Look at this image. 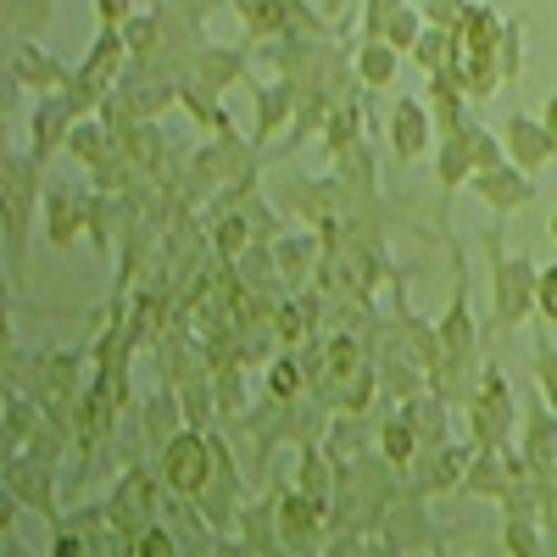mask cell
<instances>
[{
  "label": "cell",
  "instance_id": "1",
  "mask_svg": "<svg viewBox=\"0 0 557 557\" xmlns=\"http://www.w3.org/2000/svg\"><path fill=\"white\" fill-rule=\"evenodd\" d=\"M446 251H451V301L435 323L441 330V374L430 380V391L446 396L462 412L480 391L485 362H480V318L469 307V251H462V240H451V235H446Z\"/></svg>",
  "mask_w": 557,
  "mask_h": 557
},
{
  "label": "cell",
  "instance_id": "2",
  "mask_svg": "<svg viewBox=\"0 0 557 557\" xmlns=\"http://www.w3.org/2000/svg\"><path fill=\"white\" fill-rule=\"evenodd\" d=\"M0 207H7V285L23 290L34 207H45V168L28 151H7V162H0Z\"/></svg>",
  "mask_w": 557,
  "mask_h": 557
},
{
  "label": "cell",
  "instance_id": "3",
  "mask_svg": "<svg viewBox=\"0 0 557 557\" xmlns=\"http://www.w3.org/2000/svg\"><path fill=\"white\" fill-rule=\"evenodd\" d=\"M502 235H507L502 218L491 228H480V251H485V268H491V330L507 335V330H519V323H530L541 268L530 257H513Z\"/></svg>",
  "mask_w": 557,
  "mask_h": 557
},
{
  "label": "cell",
  "instance_id": "4",
  "mask_svg": "<svg viewBox=\"0 0 557 557\" xmlns=\"http://www.w3.org/2000/svg\"><path fill=\"white\" fill-rule=\"evenodd\" d=\"M469 412V441L474 446H513V435H519V418H524V401L513 396V385H507V374L496 362H485V374H480V391H474V401L462 407Z\"/></svg>",
  "mask_w": 557,
  "mask_h": 557
},
{
  "label": "cell",
  "instance_id": "5",
  "mask_svg": "<svg viewBox=\"0 0 557 557\" xmlns=\"http://www.w3.org/2000/svg\"><path fill=\"white\" fill-rule=\"evenodd\" d=\"M157 502H162V469L157 462H128V469L117 474V485H112V496H107V519L123 535V546H134L151 524H162Z\"/></svg>",
  "mask_w": 557,
  "mask_h": 557
},
{
  "label": "cell",
  "instance_id": "6",
  "mask_svg": "<svg viewBox=\"0 0 557 557\" xmlns=\"http://www.w3.org/2000/svg\"><path fill=\"white\" fill-rule=\"evenodd\" d=\"M157 469H162V485L173 496L196 502L212 485V474H218V441H212V430H178L157 451Z\"/></svg>",
  "mask_w": 557,
  "mask_h": 557
},
{
  "label": "cell",
  "instance_id": "7",
  "mask_svg": "<svg viewBox=\"0 0 557 557\" xmlns=\"http://www.w3.org/2000/svg\"><path fill=\"white\" fill-rule=\"evenodd\" d=\"M469 462H474V441L462 446V441H446V446H424L412 457V469H407V491L412 496H451L462 491V480H469Z\"/></svg>",
  "mask_w": 557,
  "mask_h": 557
},
{
  "label": "cell",
  "instance_id": "8",
  "mask_svg": "<svg viewBox=\"0 0 557 557\" xmlns=\"http://www.w3.org/2000/svg\"><path fill=\"white\" fill-rule=\"evenodd\" d=\"M268 491H273L278 530H285L290 557H318V552H323V541H330V513H323L318 502H307L296 485H273V480H268Z\"/></svg>",
  "mask_w": 557,
  "mask_h": 557
},
{
  "label": "cell",
  "instance_id": "9",
  "mask_svg": "<svg viewBox=\"0 0 557 557\" xmlns=\"http://www.w3.org/2000/svg\"><path fill=\"white\" fill-rule=\"evenodd\" d=\"M78 67H67L57 51H45L39 39H12L7 45V78H17L28 96H62Z\"/></svg>",
  "mask_w": 557,
  "mask_h": 557
},
{
  "label": "cell",
  "instance_id": "10",
  "mask_svg": "<svg viewBox=\"0 0 557 557\" xmlns=\"http://www.w3.org/2000/svg\"><path fill=\"white\" fill-rule=\"evenodd\" d=\"M385 146H391V157H396L401 168L418 162V157L435 146V117H430V101H424V96H396V101H391Z\"/></svg>",
  "mask_w": 557,
  "mask_h": 557
},
{
  "label": "cell",
  "instance_id": "11",
  "mask_svg": "<svg viewBox=\"0 0 557 557\" xmlns=\"http://www.w3.org/2000/svg\"><path fill=\"white\" fill-rule=\"evenodd\" d=\"M530 469H524V457H519V446H474V462H469V480H462V496H480V502H507V491H513L519 480H524Z\"/></svg>",
  "mask_w": 557,
  "mask_h": 557
},
{
  "label": "cell",
  "instance_id": "12",
  "mask_svg": "<svg viewBox=\"0 0 557 557\" xmlns=\"http://www.w3.org/2000/svg\"><path fill=\"white\" fill-rule=\"evenodd\" d=\"M357 34L362 39H385V45H396L401 57H412L418 34H424V12H418L412 0H362Z\"/></svg>",
  "mask_w": 557,
  "mask_h": 557
},
{
  "label": "cell",
  "instance_id": "13",
  "mask_svg": "<svg viewBox=\"0 0 557 557\" xmlns=\"http://www.w3.org/2000/svg\"><path fill=\"white\" fill-rule=\"evenodd\" d=\"M380 541H391L401 557H418V552H441V535L424 513V496L401 491L391 507H385V524H380Z\"/></svg>",
  "mask_w": 557,
  "mask_h": 557
},
{
  "label": "cell",
  "instance_id": "14",
  "mask_svg": "<svg viewBox=\"0 0 557 557\" xmlns=\"http://www.w3.org/2000/svg\"><path fill=\"white\" fill-rule=\"evenodd\" d=\"M519 430H524V469L535 480H557V412L546 407V396H524V418H519Z\"/></svg>",
  "mask_w": 557,
  "mask_h": 557
},
{
  "label": "cell",
  "instance_id": "15",
  "mask_svg": "<svg viewBox=\"0 0 557 557\" xmlns=\"http://www.w3.org/2000/svg\"><path fill=\"white\" fill-rule=\"evenodd\" d=\"M7 496L12 502H23V507H34L39 519H51V524H62V513H57V469L51 462H39V457H7Z\"/></svg>",
  "mask_w": 557,
  "mask_h": 557
},
{
  "label": "cell",
  "instance_id": "16",
  "mask_svg": "<svg viewBox=\"0 0 557 557\" xmlns=\"http://www.w3.org/2000/svg\"><path fill=\"white\" fill-rule=\"evenodd\" d=\"M474 196H480L496 218H513V212H524V207L541 196V184H535V173H524L519 162H502V168L474 173Z\"/></svg>",
  "mask_w": 557,
  "mask_h": 557
},
{
  "label": "cell",
  "instance_id": "17",
  "mask_svg": "<svg viewBox=\"0 0 557 557\" xmlns=\"http://www.w3.org/2000/svg\"><path fill=\"white\" fill-rule=\"evenodd\" d=\"M251 51L257 45H207V51L196 57V73L184 78V84H201V89H212V96H223V89H235V84H257V73H251Z\"/></svg>",
  "mask_w": 557,
  "mask_h": 557
},
{
  "label": "cell",
  "instance_id": "18",
  "mask_svg": "<svg viewBox=\"0 0 557 557\" xmlns=\"http://www.w3.org/2000/svg\"><path fill=\"white\" fill-rule=\"evenodd\" d=\"M67 134H73V112L62 96H34V112H28V157L39 168H51L57 151H67Z\"/></svg>",
  "mask_w": 557,
  "mask_h": 557
},
{
  "label": "cell",
  "instance_id": "19",
  "mask_svg": "<svg viewBox=\"0 0 557 557\" xmlns=\"http://www.w3.org/2000/svg\"><path fill=\"white\" fill-rule=\"evenodd\" d=\"M502 146H507V162H519L524 173H541V168L557 157V139H552L546 123L530 117V112H507V123H502Z\"/></svg>",
  "mask_w": 557,
  "mask_h": 557
},
{
  "label": "cell",
  "instance_id": "20",
  "mask_svg": "<svg viewBox=\"0 0 557 557\" xmlns=\"http://www.w3.org/2000/svg\"><path fill=\"white\" fill-rule=\"evenodd\" d=\"M323 262V235L318 228H285V235L273 240V268L285 278V290H307V278L318 273Z\"/></svg>",
  "mask_w": 557,
  "mask_h": 557
},
{
  "label": "cell",
  "instance_id": "21",
  "mask_svg": "<svg viewBox=\"0 0 557 557\" xmlns=\"http://www.w3.org/2000/svg\"><path fill=\"white\" fill-rule=\"evenodd\" d=\"M251 101H257V123H251V146L262 151L268 139L278 134V128H296V84H285V78H262V84H251Z\"/></svg>",
  "mask_w": 557,
  "mask_h": 557
},
{
  "label": "cell",
  "instance_id": "22",
  "mask_svg": "<svg viewBox=\"0 0 557 557\" xmlns=\"http://www.w3.org/2000/svg\"><path fill=\"white\" fill-rule=\"evenodd\" d=\"M84 196L89 190H73V184H45V235H51L57 251H73L78 235H84Z\"/></svg>",
  "mask_w": 557,
  "mask_h": 557
},
{
  "label": "cell",
  "instance_id": "23",
  "mask_svg": "<svg viewBox=\"0 0 557 557\" xmlns=\"http://www.w3.org/2000/svg\"><path fill=\"white\" fill-rule=\"evenodd\" d=\"M301 462H296V491L307 496V502H318L323 513H335V491H341V462L323 451V446H301L296 451Z\"/></svg>",
  "mask_w": 557,
  "mask_h": 557
},
{
  "label": "cell",
  "instance_id": "24",
  "mask_svg": "<svg viewBox=\"0 0 557 557\" xmlns=\"http://www.w3.org/2000/svg\"><path fill=\"white\" fill-rule=\"evenodd\" d=\"M257 557H290V546H285V530H278V507H273V491H262L251 507H246V519H240V530H235Z\"/></svg>",
  "mask_w": 557,
  "mask_h": 557
},
{
  "label": "cell",
  "instance_id": "25",
  "mask_svg": "<svg viewBox=\"0 0 557 557\" xmlns=\"http://www.w3.org/2000/svg\"><path fill=\"white\" fill-rule=\"evenodd\" d=\"M502 28H507V17L491 7V0H474L469 17L457 23V57H496L502 51Z\"/></svg>",
  "mask_w": 557,
  "mask_h": 557
},
{
  "label": "cell",
  "instance_id": "26",
  "mask_svg": "<svg viewBox=\"0 0 557 557\" xmlns=\"http://www.w3.org/2000/svg\"><path fill=\"white\" fill-rule=\"evenodd\" d=\"M435 184H441V201L451 207L457 190L474 184V151H469V134H446L435 139Z\"/></svg>",
  "mask_w": 557,
  "mask_h": 557
},
{
  "label": "cell",
  "instance_id": "27",
  "mask_svg": "<svg viewBox=\"0 0 557 557\" xmlns=\"http://www.w3.org/2000/svg\"><path fill=\"white\" fill-rule=\"evenodd\" d=\"M128 62H134V57H128V39L101 28V34H96V45H89V57L78 62V73H84L89 84H101L107 96H112V89L123 84V73H128Z\"/></svg>",
  "mask_w": 557,
  "mask_h": 557
},
{
  "label": "cell",
  "instance_id": "28",
  "mask_svg": "<svg viewBox=\"0 0 557 557\" xmlns=\"http://www.w3.org/2000/svg\"><path fill=\"white\" fill-rule=\"evenodd\" d=\"M178 430H190L184 424V401H178V391H157L146 407H139V435H146V451H162Z\"/></svg>",
  "mask_w": 557,
  "mask_h": 557
},
{
  "label": "cell",
  "instance_id": "29",
  "mask_svg": "<svg viewBox=\"0 0 557 557\" xmlns=\"http://www.w3.org/2000/svg\"><path fill=\"white\" fill-rule=\"evenodd\" d=\"M451 412L457 407L446 396H435V391H418L412 401H401V418L418 430V441H424V446H446L451 441Z\"/></svg>",
  "mask_w": 557,
  "mask_h": 557
},
{
  "label": "cell",
  "instance_id": "30",
  "mask_svg": "<svg viewBox=\"0 0 557 557\" xmlns=\"http://www.w3.org/2000/svg\"><path fill=\"white\" fill-rule=\"evenodd\" d=\"M351 67H357V84L368 89V96H380V89H391V84H396L401 51H396V45H385V39H357Z\"/></svg>",
  "mask_w": 557,
  "mask_h": 557
},
{
  "label": "cell",
  "instance_id": "31",
  "mask_svg": "<svg viewBox=\"0 0 557 557\" xmlns=\"http://www.w3.org/2000/svg\"><path fill=\"white\" fill-rule=\"evenodd\" d=\"M117 151H123L117 134H112L101 117H84V123H73V134H67V157H73L78 168H89V173H101Z\"/></svg>",
  "mask_w": 557,
  "mask_h": 557
},
{
  "label": "cell",
  "instance_id": "32",
  "mask_svg": "<svg viewBox=\"0 0 557 557\" xmlns=\"http://www.w3.org/2000/svg\"><path fill=\"white\" fill-rule=\"evenodd\" d=\"M418 451H424L418 430L401 418V407H391V401H385V407H380V457L391 462V469H401V474H407Z\"/></svg>",
  "mask_w": 557,
  "mask_h": 557
},
{
  "label": "cell",
  "instance_id": "33",
  "mask_svg": "<svg viewBox=\"0 0 557 557\" xmlns=\"http://www.w3.org/2000/svg\"><path fill=\"white\" fill-rule=\"evenodd\" d=\"M178 107L196 117V128H201L207 139L240 134V128H235V117H228V107H223V96H212V89H201V84H178Z\"/></svg>",
  "mask_w": 557,
  "mask_h": 557
},
{
  "label": "cell",
  "instance_id": "34",
  "mask_svg": "<svg viewBox=\"0 0 557 557\" xmlns=\"http://www.w3.org/2000/svg\"><path fill=\"white\" fill-rule=\"evenodd\" d=\"M207 246H212L218 262H240V257L257 246V228H251L246 212H223V218H212V228H207Z\"/></svg>",
  "mask_w": 557,
  "mask_h": 557
},
{
  "label": "cell",
  "instance_id": "35",
  "mask_svg": "<svg viewBox=\"0 0 557 557\" xmlns=\"http://www.w3.org/2000/svg\"><path fill=\"white\" fill-rule=\"evenodd\" d=\"M0 12H7V34L12 39H39L57 17V0H0Z\"/></svg>",
  "mask_w": 557,
  "mask_h": 557
},
{
  "label": "cell",
  "instance_id": "36",
  "mask_svg": "<svg viewBox=\"0 0 557 557\" xmlns=\"http://www.w3.org/2000/svg\"><path fill=\"white\" fill-rule=\"evenodd\" d=\"M330 173H341L346 184H357V190H380V139H362V146H351L346 157H335Z\"/></svg>",
  "mask_w": 557,
  "mask_h": 557
},
{
  "label": "cell",
  "instance_id": "37",
  "mask_svg": "<svg viewBox=\"0 0 557 557\" xmlns=\"http://www.w3.org/2000/svg\"><path fill=\"white\" fill-rule=\"evenodd\" d=\"M268 396H278V401H301L307 396V362H301V351H273V362H268Z\"/></svg>",
  "mask_w": 557,
  "mask_h": 557
},
{
  "label": "cell",
  "instance_id": "38",
  "mask_svg": "<svg viewBox=\"0 0 557 557\" xmlns=\"http://www.w3.org/2000/svg\"><path fill=\"white\" fill-rule=\"evenodd\" d=\"M412 62L424 67V78H430V73L457 67V34H451V28H430V23H424V34H418V45H412Z\"/></svg>",
  "mask_w": 557,
  "mask_h": 557
},
{
  "label": "cell",
  "instance_id": "39",
  "mask_svg": "<svg viewBox=\"0 0 557 557\" xmlns=\"http://www.w3.org/2000/svg\"><path fill=\"white\" fill-rule=\"evenodd\" d=\"M530 57V28L519 23V17H507V28H502V51H496V67H502V84H519L524 78V62Z\"/></svg>",
  "mask_w": 557,
  "mask_h": 557
},
{
  "label": "cell",
  "instance_id": "40",
  "mask_svg": "<svg viewBox=\"0 0 557 557\" xmlns=\"http://www.w3.org/2000/svg\"><path fill=\"white\" fill-rule=\"evenodd\" d=\"M178 401H184V424H190V430H212L218 424V391H212V380L184 385Z\"/></svg>",
  "mask_w": 557,
  "mask_h": 557
},
{
  "label": "cell",
  "instance_id": "41",
  "mask_svg": "<svg viewBox=\"0 0 557 557\" xmlns=\"http://www.w3.org/2000/svg\"><path fill=\"white\" fill-rule=\"evenodd\" d=\"M535 391L546 396V407L557 412V346L546 335V323L535 330Z\"/></svg>",
  "mask_w": 557,
  "mask_h": 557
},
{
  "label": "cell",
  "instance_id": "42",
  "mask_svg": "<svg viewBox=\"0 0 557 557\" xmlns=\"http://www.w3.org/2000/svg\"><path fill=\"white\" fill-rule=\"evenodd\" d=\"M128 557H184V541H178L173 524H151L146 535L128 546Z\"/></svg>",
  "mask_w": 557,
  "mask_h": 557
},
{
  "label": "cell",
  "instance_id": "43",
  "mask_svg": "<svg viewBox=\"0 0 557 557\" xmlns=\"http://www.w3.org/2000/svg\"><path fill=\"white\" fill-rule=\"evenodd\" d=\"M123 39H128V57L134 62H151V51H157V7L151 12H134V23L123 28Z\"/></svg>",
  "mask_w": 557,
  "mask_h": 557
},
{
  "label": "cell",
  "instance_id": "44",
  "mask_svg": "<svg viewBox=\"0 0 557 557\" xmlns=\"http://www.w3.org/2000/svg\"><path fill=\"white\" fill-rule=\"evenodd\" d=\"M134 12H139L134 0H96V23H101L107 34H123V28L134 23Z\"/></svg>",
  "mask_w": 557,
  "mask_h": 557
},
{
  "label": "cell",
  "instance_id": "45",
  "mask_svg": "<svg viewBox=\"0 0 557 557\" xmlns=\"http://www.w3.org/2000/svg\"><path fill=\"white\" fill-rule=\"evenodd\" d=\"M469 7H474V0H435V7H424V23H430V28H451V34H457V23L469 17Z\"/></svg>",
  "mask_w": 557,
  "mask_h": 557
},
{
  "label": "cell",
  "instance_id": "46",
  "mask_svg": "<svg viewBox=\"0 0 557 557\" xmlns=\"http://www.w3.org/2000/svg\"><path fill=\"white\" fill-rule=\"evenodd\" d=\"M535 312H541L546 323H557V262H546L541 278H535Z\"/></svg>",
  "mask_w": 557,
  "mask_h": 557
},
{
  "label": "cell",
  "instance_id": "47",
  "mask_svg": "<svg viewBox=\"0 0 557 557\" xmlns=\"http://www.w3.org/2000/svg\"><path fill=\"white\" fill-rule=\"evenodd\" d=\"M201 557H257V552H251L240 535H212V546H207Z\"/></svg>",
  "mask_w": 557,
  "mask_h": 557
},
{
  "label": "cell",
  "instance_id": "48",
  "mask_svg": "<svg viewBox=\"0 0 557 557\" xmlns=\"http://www.w3.org/2000/svg\"><path fill=\"white\" fill-rule=\"evenodd\" d=\"M178 12H190L196 23H207V17H218V12H228V0H173Z\"/></svg>",
  "mask_w": 557,
  "mask_h": 557
},
{
  "label": "cell",
  "instance_id": "49",
  "mask_svg": "<svg viewBox=\"0 0 557 557\" xmlns=\"http://www.w3.org/2000/svg\"><path fill=\"white\" fill-rule=\"evenodd\" d=\"M346 12H351V0H323V17H330V23L346 28Z\"/></svg>",
  "mask_w": 557,
  "mask_h": 557
},
{
  "label": "cell",
  "instance_id": "50",
  "mask_svg": "<svg viewBox=\"0 0 557 557\" xmlns=\"http://www.w3.org/2000/svg\"><path fill=\"white\" fill-rule=\"evenodd\" d=\"M541 123H546V134L557 139V89H552V96H546V107H541Z\"/></svg>",
  "mask_w": 557,
  "mask_h": 557
},
{
  "label": "cell",
  "instance_id": "51",
  "mask_svg": "<svg viewBox=\"0 0 557 557\" xmlns=\"http://www.w3.org/2000/svg\"><path fill=\"white\" fill-rule=\"evenodd\" d=\"M546 235H552V246H557V207H552V223H546Z\"/></svg>",
  "mask_w": 557,
  "mask_h": 557
},
{
  "label": "cell",
  "instance_id": "52",
  "mask_svg": "<svg viewBox=\"0 0 557 557\" xmlns=\"http://www.w3.org/2000/svg\"><path fill=\"white\" fill-rule=\"evenodd\" d=\"M412 7H418V12H424V7H435V0H412Z\"/></svg>",
  "mask_w": 557,
  "mask_h": 557
}]
</instances>
